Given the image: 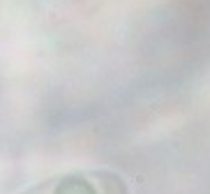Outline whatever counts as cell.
I'll return each instance as SVG.
<instances>
[{"instance_id": "obj_1", "label": "cell", "mask_w": 210, "mask_h": 194, "mask_svg": "<svg viewBox=\"0 0 210 194\" xmlns=\"http://www.w3.org/2000/svg\"><path fill=\"white\" fill-rule=\"evenodd\" d=\"M21 194H120V183L97 173H72L37 183Z\"/></svg>"}]
</instances>
